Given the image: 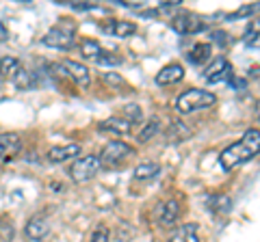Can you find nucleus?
<instances>
[{"label":"nucleus","instance_id":"obj_1","mask_svg":"<svg viewBox=\"0 0 260 242\" xmlns=\"http://www.w3.org/2000/svg\"><path fill=\"white\" fill-rule=\"evenodd\" d=\"M258 147H260V132L256 130H247L243 134V139L239 143H232L219 154V165L223 171H234L241 165L249 163L251 158L258 156Z\"/></svg>","mask_w":260,"mask_h":242},{"label":"nucleus","instance_id":"obj_2","mask_svg":"<svg viewBox=\"0 0 260 242\" xmlns=\"http://www.w3.org/2000/svg\"><path fill=\"white\" fill-rule=\"evenodd\" d=\"M217 102V95L206 91V89H189L182 95H178L176 100V110L182 115H191V112L210 108Z\"/></svg>","mask_w":260,"mask_h":242},{"label":"nucleus","instance_id":"obj_3","mask_svg":"<svg viewBox=\"0 0 260 242\" xmlns=\"http://www.w3.org/2000/svg\"><path fill=\"white\" fill-rule=\"evenodd\" d=\"M42 44L48 48H56V50H70V48L76 46V28L74 24H68V22H61L52 26L48 33L44 35Z\"/></svg>","mask_w":260,"mask_h":242},{"label":"nucleus","instance_id":"obj_4","mask_svg":"<svg viewBox=\"0 0 260 242\" xmlns=\"http://www.w3.org/2000/svg\"><path fill=\"white\" fill-rule=\"evenodd\" d=\"M133 154H135V149L130 147L128 143H124V141H109L102 147L100 154H98V158H100V165L102 167L115 169V167H119L126 158H130Z\"/></svg>","mask_w":260,"mask_h":242},{"label":"nucleus","instance_id":"obj_5","mask_svg":"<svg viewBox=\"0 0 260 242\" xmlns=\"http://www.w3.org/2000/svg\"><path fill=\"white\" fill-rule=\"evenodd\" d=\"M100 158H98L95 154H89V156H83V158H76L74 165L70 167V175L72 180L78 182V184H85L89 180H93V177L100 173Z\"/></svg>","mask_w":260,"mask_h":242},{"label":"nucleus","instance_id":"obj_6","mask_svg":"<svg viewBox=\"0 0 260 242\" xmlns=\"http://www.w3.org/2000/svg\"><path fill=\"white\" fill-rule=\"evenodd\" d=\"M172 28L178 35H195V33H200V30H204L206 24L202 22L200 15H195L191 11H182L172 18Z\"/></svg>","mask_w":260,"mask_h":242},{"label":"nucleus","instance_id":"obj_7","mask_svg":"<svg viewBox=\"0 0 260 242\" xmlns=\"http://www.w3.org/2000/svg\"><path fill=\"white\" fill-rule=\"evenodd\" d=\"M232 76H234L232 65L228 63V59H223V56H217V59L204 69V78H206L208 85H219V83H225V80L230 83Z\"/></svg>","mask_w":260,"mask_h":242},{"label":"nucleus","instance_id":"obj_8","mask_svg":"<svg viewBox=\"0 0 260 242\" xmlns=\"http://www.w3.org/2000/svg\"><path fill=\"white\" fill-rule=\"evenodd\" d=\"M22 151V139L15 132H0V160L9 163Z\"/></svg>","mask_w":260,"mask_h":242},{"label":"nucleus","instance_id":"obj_9","mask_svg":"<svg viewBox=\"0 0 260 242\" xmlns=\"http://www.w3.org/2000/svg\"><path fill=\"white\" fill-rule=\"evenodd\" d=\"M61 67H63V71H65V76H70L78 87L87 89L89 85H91V76H89V69L83 65V63L65 59V61H61Z\"/></svg>","mask_w":260,"mask_h":242},{"label":"nucleus","instance_id":"obj_10","mask_svg":"<svg viewBox=\"0 0 260 242\" xmlns=\"http://www.w3.org/2000/svg\"><path fill=\"white\" fill-rule=\"evenodd\" d=\"M100 28H102L107 35L126 39V37H130V35H135L137 24H135V22H128V20H115V18H113V20L100 22Z\"/></svg>","mask_w":260,"mask_h":242},{"label":"nucleus","instance_id":"obj_11","mask_svg":"<svg viewBox=\"0 0 260 242\" xmlns=\"http://www.w3.org/2000/svg\"><path fill=\"white\" fill-rule=\"evenodd\" d=\"M24 233H26V238L30 240H44L48 233H50V221H48V216L44 214H35V216H30L28 223H26V227H24Z\"/></svg>","mask_w":260,"mask_h":242},{"label":"nucleus","instance_id":"obj_12","mask_svg":"<svg viewBox=\"0 0 260 242\" xmlns=\"http://www.w3.org/2000/svg\"><path fill=\"white\" fill-rule=\"evenodd\" d=\"M78 154H80L78 143L59 145V147H52L50 151H48V160L54 163V165H59V163H65V160H70V158H78Z\"/></svg>","mask_w":260,"mask_h":242},{"label":"nucleus","instance_id":"obj_13","mask_svg":"<svg viewBox=\"0 0 260 242\" xmlns=\"http://www.w3.org/2000/svg\"><path fill=\"white\" fill-rule=\"evenodd\" d=\"M184 78V67L182 65H178V63H172V65H165L158 74H156V85H176V83H180V80Z\"/></svg>","mask_w":260,"mask_h":242},{"label":"nucleus","instance_id":"obj_14","mask_svg":"<svg viewBox=\"0 0 260 242\" xmlns=\"http://www.w3.org/2000/svg\"><path fill=\"white\" fill-rule=\"evenodd\" d=\"M98 130L100 132H111V134H130L133 132V124L126 121L124 117H109V119L100 121Z\"/></svg>","mask_w":260,"mask_h":242},{"label":"nucleus","instance_id":"obj_15","mask_svg":"<svg viewBox=\"0 0 260 242\" xmlns=\"http://www.w3.org/2000/svg\"><path fill=\"white\" fill-rule=\"evenodd\" d=\"M180 216V204L176 199H169L165 206H160L158 210V225L160 227H172Z\"/></svg>","mask_w":260,"mask_h":242},{"label":"nucleus","instance_id":"obj_16","mask_svg":"<svg viewBox=\"0 0 260 242\" xmlns=\"http://www.w3.org/2000/svg\"><path fill=\"white\" fill-rule=\"evenodd\" d=\"M167 242H200L198 225H195V223H186V225H182V227H178Z\"/></svg>","mask_w":260,"mask_h":242},{"label":"nucleus","instance_id":"obj_17","mask_svg":"<svg viewBox=\"0 0 260 242\" xmlns=\"http://www.w3.org/2000/svg\"><path fill=\"white\" fill-rule=\"evenodd\" d=\"M210 54H213V46L210 44H195L189 50V54H186V59L193 65H202V63H206L210 59Z\"/></svg>","mask_w":260,"mask_h":242},{"label":"nucleus","instance_id":"obj_18","mask_svg":"<svg viewBox=\"0 0 260 242\" xmlns=\"http://www.w3.org/2000/svg\"><path fill=\"white\" fill-rule=\"evenodd\" d=\"M193 136V130L191 128H186L182 121H174L172 126H169V130H167V141L169 143H182L186 139H191Z\"/></svg>","mask_w":260,"mask_h":242},{"label":"nucleus","instance_id":"obj_19","mask_svg":"<svg viewBox=\"0 0 260 242\" xmlns=\"http://www.w3.org/2000/svg\"><path fill=\"white\" fill-rule=\"evenodd\" d=\"M22 69V63L15 56H3L0 59V78L3 80H13V76Z\"/></svg>","mask_w":260,"mask_h":242},{"label":"nucleus","instance_id":"obj_20","mask_svg":"<svg viewBox=\"0 0 260 242\" xmlns=\"http://www.w3.org/2000/svg\"><path fill=\"white\" fill-rule=\"evenodd\" d=\"M158 173H160V165L158 163H141V165H137V169H135V180L150 182Z\"/></svg>","mask_w":260,"mask_h":242},{"label":"nucleus","instance_id":"obj_21","mask_svg":"<svg viewBox=\"0 0 260 242\" xmlns=\"http://www.w3.org/2000/svg\"><path fill=\"white\" fill-rule=\"evenodd\" d=\"M95 65H100V67H119L121 63H124V59L117 54V52H111V50H102L100 54L93 59Z\"/></svg>","mask_w":260,"mask_h":242},{"label":"nucleus","instance_id":"obj_22","mask_svg":"<svg viewBox=\"0 0 260 242\" xmlns=\"http://www.w3.org/2000/svg\"><path fill=\"white\" fill-rule=\"evenodd\" d=\"M78 48H80V54H83L85 59H91V61L102 52V46L98 42H93V39H83V42L78 44Z\"/></svg>","mask_w":260,"mask_h":242},{"label":"nucleus","instance_id":"obj_23","mask_svg":"<svg viewBox=\"0 0 260 242\" xmlns=\"http://www.w3.org/2000/svg\"><path fill=\"white\" fill-rule=\"evenodd\" d=\"M13 83H15V87H18V89H22V91H24V89H32V87H35V74H32V71H26L22 67L18 74L13 76Z\"/></svg>","mask_w":260,"mask_h":242},{"label":"nucleus","instance_id":"obj_24","mask_svg":"<svg viewBox=\"0 0 260 242\" xmlns=\"http://www.w3.org/2000/svg\"><path fill=\"white\" fill-rule=\"evenodd\" d=\"M13 238H15L13 221L9 216H3V219H0V242H13Z\"/></svg>","mask_w":260,"mask_h":242},{"label":"nucleus","instance_id":"obj_25","mask_svg":"<svg viewBox=\"0 0 260 242\" xmlns=\"http://www.w3.org/2000/svg\"><path fill=\"white\" fill-rule=\"evenodd\" d=\"M158 128H160V121H158V117H152L148 124L143 126V130L139 132V136H137V139H139V143H145V141H150L154 134L158 132Z\"/></svg>","mask_w":260,"mask_h":242},{"label":"nucleus","instance_id":"obj_26","mask_svg":"<svg viewBox=\"0 0 260 242\" xmlns=\"http://www.w3.org/2000/svg\"><path fill=\"white\" fill-rule=\"evenodd\" d=\"M210 208L213 212H230V199L225 195H215L210 197Z\"/></svg>","mask_w":260,"mask_h":242},{"label":"nucleus","instance_id":"obj_27","mask_svg":"<svg viewBox=\"0 0 260 242\" xmlns=\"http://www.w3.org/2000/svg\"><path fill=\"white\" fill-rule=\"evenodd\" d=\"M102 80L107 83L109 87H121V89H128L126 87V80L121 78L117 71H107V74H102Z\"/></svg>","mask_w":260,"mask_h":242},{"label":"nucleus","instance_id":"obj_28","mask_svg":"<svg viewBox=\"0 0 260 242\" xmlns=\"http://www.w3.org/2000/svg\"><path fill=\"white\" fill-rule=\"evenodd\" d=\"M258 9V5H245V7H241V9H237L234 13L228 15V20L234 22V20H241V18H249L251 13H254Z\"/></svg>","mask_w":260,"mask_h":242},{"label":"nucleus","instance_id":"obj_29","mask_svg":"<svg viewBox=\"0 0 260 242\" xmlns=\"http://www.w3.org/2000/svg\"><path fill=\"white\" fill-rule=\"evenodd\" d=\"M124 119L130 121V124L135 126V121H139V119H141V110H139V106H137V104H128V106L124 108Z\"/></svg>","mask_w":260,"mask_h":242},{"label":"nucleus","instance_id":"obj_30","mask_svg":"<svg viewBox=\"0 0 260 242\" xmlns=\"http://www.w3.org/2000/svg\"><path fill=\"white\" fill-rule=\"evenodd\" d=\"M89 242H109V229L104 227V225H100V227L91 233V240Z\"/></svg>","mask_w":260,"mask_h":242},{"label":"nucleus","instance_id":"obj_31","mask_svg":"<svg viewBox=\"0 0 260 242\" xmlns=\"http://www.w3.org/2000/svg\"><path fill=\"white\" fill-rule=\"evenodd\" d=\"M245 46H254L258 48V22H254V28L247 30V35H245Z\"/></svg>","mask_w":260,"mask_h":242},{"label":"nucleus","instance_id":"obj_32","mask_svg":"<svg viewBox=\"0 0 260 242\" xmlns=\"http://www.w3.org/2000/svg\"><path fill=\"white\" fill-rule=\"evenodd\" d=\"M68 5L74 11H93V9H98V5H93V3H68Z\"/></svg>","mask_w":260,"mask_h":242},{"label":"nucleus","instance_id":"obj_33","mask_svg":"<svg viewBox=\"0 0 260 242\" xmlns=\"http://www.w3.org/2000/svg\"><path fill=\"white\" fill-rule=\"evenodd\" d=\"M213 37H215V42H217L219 46H225V44H228V39H225V37H228V33H223V30H217V33H215Z\"/></svg>","mask_w":260,"mask_h":242},{"label":"nucleus","instance_id":"obj_34","mask_svg":"<svg viewBox=\"0 0 260 242\" xmlns=\"http://www.w3.org/2000/svg\"><path fill=\"white\" fill-rule=\"evenodd\" d=\"M180 7V0H167V3H160V9H178Z\"/></svg>","mask_w":260,"mask_h":242},{"label":"nucleus","instance_id":"obj_35","mask_svg":"<svg viewBox=\"0 0 260 242\" xmlns=\"http://www.w3.org/2000/svg\"><path fill=\"white\" fill-rule=\"evenodd\" d=\"M7 39H9V30H7V26H5L3 22H0V44L7 42Z\"/></svg>","mask_w":260,"mask_h":242}]
</instances>
